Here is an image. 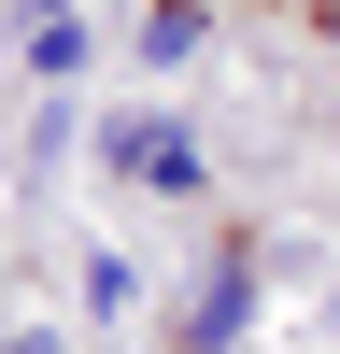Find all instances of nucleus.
I'll list each match as a JSON object with an SVG mask.
<instances>
[{
  "mask_svg": "<svg viewBox=\"0 0 340 354\" xmlns=\"http://www.w3.org/2000/svg\"><path fill=\"white\" fill-rule=\"evenodd\" d=\"M113 170L156 185V198H185V185H198V142L170 128V113H128V128H113Z\"/></svg>",
  "mask_w": 340,
  "mask_h": 354,
  "instance_id": "f257e3e1",
  "label": "nucleus"
},
{
  "mask_svg": "<svg viewBox=\"0 0 340 354\" xmlns=\"http://www.w3.org/2000/svg\"><path fill=\"white\" fill-rule=\"evenodd\" d=\"M15 354H57V340H15Z\"/></svg>",
  "mask_w": 340,
  "mask_h": 354,
  "instance_id": "f03ea898",
  "label": "nucleus"
}]
</instances>
